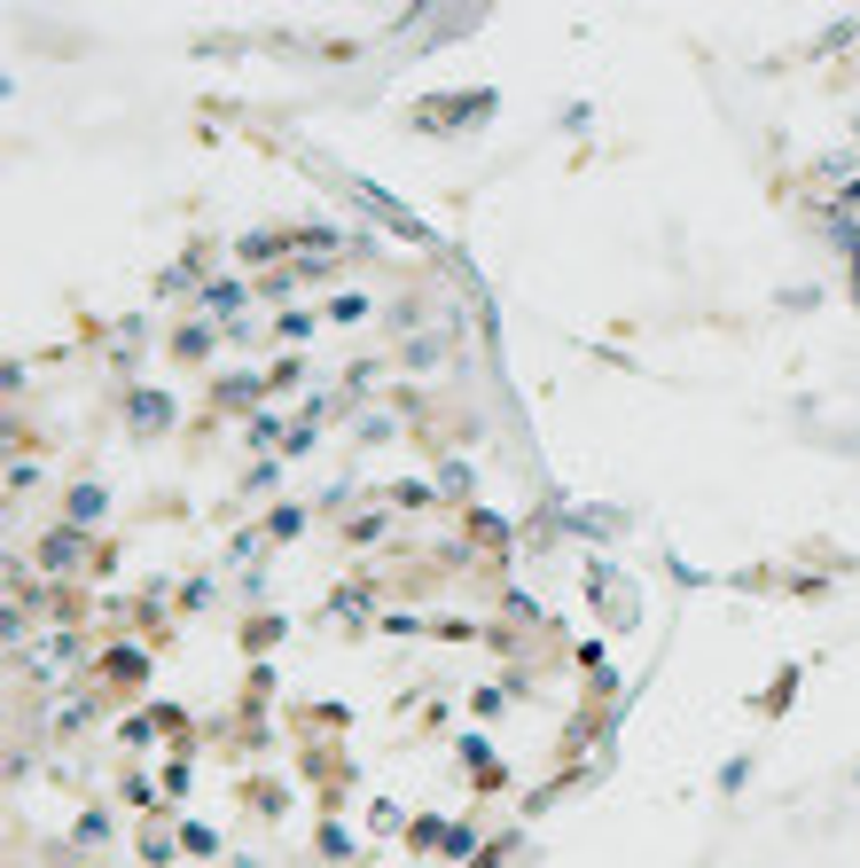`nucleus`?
Segmentation results:
<instances>
[{"label": "nucleus", "instance_id": "obj_1", "mask_svg": "<svg viewBox=\"0 0 860 868\" xmlns=\"http://www.w3.org/2000/svg\"><path fill=\"white\" fill-rule=\"evenodd\" d=\"M40 564H47V571H71V564H78V533H47Z\"/></svg>", "mask_w": 860, "mask_h": 868}, {"label": "nucleus", "instance_id": "obj_2", "mask_svg": "<svg viewBox=\"0 0 860 868\" xmlns=\"http://www.w3.org/2000/svg\"><path fill=\"white\" fill-rule=\"evenodd\" d=\"M235 306H243V282H212V290H204V313H219V321H227Z\"/></svg>", "mask_w": 860, "mask_h": 868}, {"label": "nucleus", "instance_id": "obj_3", "mask_svg": "<svg viewBox=\"0 0 860 868\" xmlns=\"http://www.w3.org/2000/svg\"><path fill=\"white\" fill-rule=\"evenodd\" d=\"M95 508H103V485H78V493H71V525H86Z\"/></svg>", "mask_w": 860, "mask_h": 868}]
</instances>
